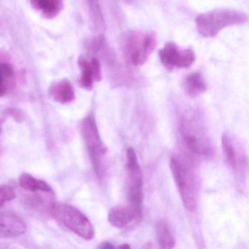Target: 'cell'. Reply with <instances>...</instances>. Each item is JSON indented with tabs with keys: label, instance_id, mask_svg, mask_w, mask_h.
Wrapping results in <instances>:
<instances>
[{
	"label": "cell",
	"instance_id": "cell-1",
	"mask_svg": "<svg viewBox=\"0 0 249 249\" xmlns=\"http://www.w3.org/2000/svg\"><path fill=\"white\" fill-rule=\"evenodd\" d=\"M157 44L155 33L142 30L126 32L120 40L121 51L125 62L135 68L142 66L148 60Z\"/></svg>",
	"mask_w": 249,
	"mask_h": 249
},
{
	"label": "cell",
	"instance_id": "cell-2",
	"mask_svg": "<svg viewBox=\"0 0 249 249\" xmlns=\"http://www.w3.org/2000/svg\"><path fill=\"white\" fill-rule=\"evenodd\" d=\"M249 21V16L243 11L231 8H217L199 14L195 18L198 33L202 37H214L224 29L241 25Z\"/></svg>",
	"mask_w": 249,
	"mask_h": 249
},
{
	"label": "cell",
	"instance_id": "cell-3",
	"mask_svg": "<svg viewBox=\"0 0 249 249\" xmlns=\"http://www.w3.org/2000/svg\"><path fill=\"white\" fill-rule=\"evenodd\" d=\"M81 132L93 168L99 180H103L107 170V148L103 142L95 118L89 115L81 122Z\"/></svg>",
	"mask_w": 249,
	"mask_h": 249
},
{
	"label": "cell",
	"instance_id": "cell-4",
	"mask_svg": "<svg viewBox=\"0 0 249 249\" xmlns=\"http://www.w3.org/2000/svg\"><path fill=\"white\" fill-rule=\"evenodd\" d=\"M170 168L183 207L192 212L196 209L198 197L197 182L195 173L188 163L177 157H172Z\"/></svg>",
	"mask_w": 249,
	"mask_h": 249
},
{
	"label": "cell",
	"instance_id": "cell-5",
	"mask_svg": "<svg viewBox=\"0 0 249 249\" xmlns=\"http://www.w3.org/2000/svg\"><path fill=\"white\" fill-rule=\"evenodd\" d=\"M51 214L56 221L84 240L94 238L95 231L88 217L69 204L56 202L50 207Z\"/></svg>",
	"mask_w": 249,
	"mask_h": 249
},
{
	"label": "cell",
	"instance_id": "cell-6",
	"mask_svg": "<svg viewBox=\"0 0 249 249\" xmlns=\"http://www.w3.org/2000/svg\"><path fill=\"white\" fill-rule=\"evenodd\" d=\"M223 157L229 168L234 173L239 189L246 186L248 176V157L241 143L229 132H224L221 138Z\"/></svg>",
	"mask_w": 249,
	"mask_h": 249
},
{
	"label": "cell",
	"instance_id": "cell-7",
	"mask_svg": "<svg viewBox=\"0 0 249 249\" xmlns=\"http://www.w3.org/2000/svg\"><path fill=\"white\" fill-rule=\"evenodd\" d=\"M159 56L163 66L169 71L190 68L196 59L192 49L179 47L174 42L166 43L159 52Z\"/></svg>",
	"mask_w": 249,
	"mask_h": 249
},
{
	"label": "cell",
	"instance_id": "cell-8",
	"mask_svg": "<svg viewBox=\"0 0 249 249\" xmlns=\"http://www.w3.org/2000/svg\"><path fill=\"white\" fill-rule=\"evenodd\" d=\"M180 132L185 146L193 155L208 157L212 154V149L202 135V131L195 124L189 120L182 121Z\"/></svg>",
	"mask_w": 249,
	"mask_h": 249
},
{
	"label": "cell",
	"instance_id": "cell-9",
	"mask_svg": "<svg viewBox=\"0 0 249 249\" xmlns=\"http://www.w3.org/2000/svg\"><path fill=\"white\" fill-rule=\"evenodd\" d=\"M129 175L128 200L129 205L135 211L139 219L142 216L143 202V178L141 167L127 170Z\"/></svg>",
	"mask_w": 249,
	"mask_h": 249
},
{
	"label": "cell",
	"instance_id": "cell-10",
	"mask_svg": "<svg viewBox=\"0 0 249 249\" xmlns=\"http://www.w3.org/2000/svg\"><path fill=\"white\" fill-rule=\"evenodd\" d=\"M81 71V87L87 90L92 89L94 83L101 81L102 71L100 61L96 58L87 59L81 57L78 60Z\"/></svg>",
	"mask_w": 249,
	"mask_h": 249
},
{
	"label": "cell",
	"instance_id": "cell-11",
	"mask_svg": "<svg viewBox=\"0 0 249 249\" xmlns=\"http://www.w3.org/2000/svg\"><path fill=\"white\" fill-rule=\"evenodd\" d=\"M27 224L14 213L0 214V238H14L25 233Z\"/></svg>",
	"mask_w": 249,
	"mask_h": 249
},
{
	"label": "cell",
	"instance_id": "cell-12",
	"mask_svg": "<svg viewBox=\"0 0 249 249\" xmlns=\"http://www.w3.org/2000/svg\"><path fill=\"white\" fill-rule=\"evenodd\" d=\"M134 220H140L133 209L128 205H116L109 211L107 221L118 229L127 227Z\"/></svg>",
	"mask_w": 249,
	"mask_h": 249
},
{
	"label": "cell",
	"instance_id": "cell-13",
	"mask_svg": "<svg viewBox=\"0 0 249 249\" xmlns=\"http://www.w3.org/2000/svg\"><path fill=\"white\" fill-rule=\"evenodd\" d=\"M49 96L56 103L68 104L75 100V90L68 80L64 79L55 83L51 87Z\"/></svg>",
	"mask_w": 249,
	"mask_h": 249
},
{
	"label": "cell",
	"instance_id": "cell-14",
	"mask_svg": "<svg viewBox=\"0 0 249 249\" xmlns=\"http://www.w3.org/2000/svg\"><path fill=\"white\" fill-rule=\"evenodd\" d=\"M182 88L189 97L195 98L204 94L208 86L203 75L199 72H195L186 75L182 83Z\"/></svg>",
	"mask_w": 249,
	"mask_h": 249
},
{
	"label": "cell",
	"instance_id": "cell-15",
	"mask_svg": "<svg viewBox=\"0 0 249 249\" xmlns=\"http://www.w3.org/2000/svg\"><path fill=\"white\" fill-rule=\"evenodd\" d=\"M31 3L47 18H54L63 8V0H31Z\"/></svg>",
	"mask_w": 249,
	"mask_h": 249
},
{
	"label": "cell",
	"instance_id": "cell-16",
	"mask_svg": "<svg viewBox=\"0 0 249 249\" xmlns=\"http://www.w3.org/2000/svg\"><path fill=\"white\" fill-rule=\"evenodd\" d=\"M20 186L24 190L31 192H42L53 193V189L49 183L40 179L36 178L28 173H23L18 179Z\"/></svg>",
	"mask_w": 249,
	"mask_h": 249
},
{
	"label": "cell",
	"instance_id": "cell-17",
	"mask_svg": "<svg viewBox=\"0 0 249 249\" xmlns=\"http://www.w3.org/2000/svg\"><path fill=\"white\" fill-rule=\"evenodd\" d=\"M156 234L159 245L162 249H173L176 246V239L167 222L160 221L156 225Z\"/></svg>",
	"mask_w": 249,
	"mask_h": 249
},
{
	"label": "cell",
	"instance_id": "cell-18",
	"mask_svg": "<svg viewBox=\"0 0 249 249\" xmlns=\"http://www.w3.org/2000/svg\"><path fill=\"white\" fill-rule=\"evenodd\" d=\"M15 197L16 194L13 188L6 185L0 186V208L7 202L12 200Z\"/></svg>",
	"mask_w": 249,
	"mask_h": 249
},
{
	"label": "cell",
	"instance_id": "cell-19",
	"mask_svg": "<svg viewBox=\"0 0 249 249\" xmlns=\"http://www.w3.org/2000/svg\"><path fill=\"white\" fill-rule=\"evenodd\" d=\"M14 70L11 64L0 62V77L8 81L14 77Z\"/></svg>",
	"mask_w": 249,
	"mask_h": 249
},
{
	"label": "cell",
	"instance_id": "cell-20",
	"mask_svg": "<svg viewBox=\"0 0 249 249\" xmlns=\"http://www.w3.org/2000/svg\"><path fill=\"white\" fill-rule=\"evenodd\" d=\"M7 81L5 79L0 77V97H2L6 92L7 90Z\"/></svg>",
	"mask_w": 249,
	"mask_h": 249
},
{
	"label": "cell",
	"instance_id": "cell-21",
	"mask_svg": "<svg viewBox=\"0 0 249 249\" xmlns=\"http://www.w3.org/2000/svg\"><path fill=\"white\" fill-rule=\"evenodd\" d=\"M114 246H113L111 243H109V242H104V243H102L101 245L99 246V249H114Z\"/></svg>",
	"mask_w": 249,
	"mask_h": 249
},
{
	"label": "cell",
	"instance_id": "cell-22",
	"mask_svg": "<svg viewBox=\"0 0 249 249\" xmlns=\"http://www.w3.org/2000/svg\"><path fill=\"white\" fill-rule=\"evenodd\" d=\"M5 116H0V132L2 130V126L4 122H5Z\"/></svg>",
	"mask_w": 249,
	"mask_h": 249
},
{
	"label": "cell",
	"instance_id": "cell-23",
	"mask_svg": "<svg viewBox=\"0 0 249 249\" xmlns=\"http://www.w3.org/2000/svg\"><path fill=\"white\" fill-rule=\"evenodd\" d=\"M118 248H119V249H129V248H130V246H129V245L126 244V243H125V244L121 245V246H119V247H118Z\"/></svg>",
	"mask_w": 249,
	"mask_h": 249
},
{
	"label": "cell",
	"instance_id": "cell-24",
	"mask_svg": "<svg viewBox=\"0 0 249 249\" xmlns=\"http://www.w3.org/2000/svg\"><path fill=\"white\" fill-rule=\"evenodd\" d=\"M90 1H94V0H90Z\"/></svg>",
	"mask_w": 249,
	"mask_h": 249
}]
</instances>
